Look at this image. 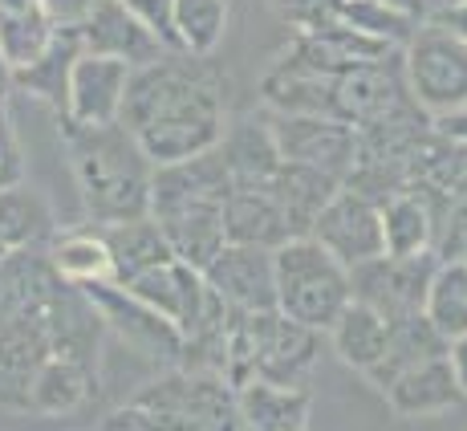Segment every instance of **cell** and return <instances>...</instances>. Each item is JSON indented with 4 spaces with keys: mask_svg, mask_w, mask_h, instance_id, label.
Instances as JSON below:
<instances>
[{
    "mask_svg": "<svg viewBox=\"0 0 467 431\" xmlns=\"http://www.w3.org/2000/svg\"><path fill=\"white\" fill-rule=\"evenodd\" d=\"M447 363H451L455 379H460V391L467 394V334H463V338H451V342H447Z\"/></svg>",
    "mask_w": 467,
    "mask_h": 431,
    "instance_id": "38",
    "label": "cell"
},
{
    "mask_svg": "<svg viewBox=\"0 0 467 431\" xmlns=\"http://www.w3.org/2000/svg\"><path fill=\"white\" fill-rule=\"evenodd\" d=\"M321 354V334L301 321L285 318L281 310H228V363L223 379L244 387L253 379L305 387Z\"/></svg>",
    "mask_w": 467,
    "mask_h": 431,
    "instance_id": "4",
    "label": "cell"
},
{
    "mask_svg": "<svg viewBox=\"0 0 467 431\" xmlns=\"http://www.w3.org/2000/svg\"><path fill=\"white\" fill-rule=\"evenodd\" d=\"M208 289L228 310H276V281H273V253L248 245H223L220 257L203 268Z\"/></svg>",
    "mask_w": 467,
    "mask_h": 431,
    "instance_id": "13",
    "label": "cell"
},
{
    "mask_svg": "<svg viewBox=\"0 0 467 431\" xmlns=\"http://www.w3.org/2000/svg\"><path fill=\"white\" fill-rule=\"evenodd\" d=\"M423 313L447 342L467 334V260H439Z\"/></svg>",
    "mask_w": 467,
    "mask_h": 431,
    "instance_id": "30",
    "label": "cell"
},
{
    "mask_svg": "<svg viewBox=\"0 0 467 431\" xmlns=\"http://www.w3.org/2000/svg\"><path fill=\"white\" fill-rule=\"evenodd\" d=\"M130 82V66L119 58H98V53H82L69 74V94L61 119L82 122V127H106L119 122L122 94Z\"/></svg>",
    "mask_w": 467,
    "mask_h": 431,
    "instance_id": "14",
    "label": "cell"
},
{
    "mask_svg": "<svg viewBox=\"0 0 467 431\" xmlns=\"http://www.w3.org/2000/svg\"><path fill=\"white\" fill-rule=\"evenodd\" d=\"M82 33L78 29H57L53 41L45 45V53L29 66L13 69V89H25V94L41 98L53 110H66V94H69V74H74L78 58H82Z\"/></svg>",
    "mask_w": 467,
    "mask_h": 431,
    "instance_id": "22",
    "label": "cell"
},
{
    "mask_svg": "<svg viewBox=\"0 0 467 431\" xmlns=\"http://www.w3.org/2000/svg\"><path fill=\"white\" fill-rule=\"evenodd\" d=\"M223 237L228 245L276 253L285 240H293V228L268 187H232L223 200Z\"/></svg>",
    "mask_w": 467,
    "mask_h": 431,
    "instance_id": "17",
    "label": "cell"
},
{
    "mask_svg": "<svg viewBox=\"0 0 467 431\" xmlns=\"http://www.w3.org/2000/svg\"><path fill=\"white\" fill-rule=\"evenodd\" d=\"M98 394V374L66 358H45L29 383V411L33 415H74Z\"/></svg>",
    "mask_w": 467,
    "mask_h": 431,
    "instance_id": "25",
    "label": "cell"
},
{
    "mask_svg": "<svg viewBox=\"0 0 467 431\" xmlns=\"http://www.w3.org/2000/svg\"><path fill=\"white\" fill-rule=\"evenodd\" d=\"M179 49L192 58H212L228 33V0H175Z\"/></svg>",
    "mask_w": 467,
    "mask_h": 431,
    "instance_id": "31",
    "label": "cell"
},
{
    "mask_svg": "<svg viewBox=\"0 0 467 431\" xmlns=\"http://www.w3.org/2000/svg\"><path fill=\"white\" fill-rule=\"evenodd\" d=\"M439 260H467V224L439 245Z\"/></svg>",
    "mask_w": 467,
    "mask_h": 431,
    "instance_id": "39",
    "label": "cell"
},
{
    "mask_svg": "<svg viewBox=\"0 0 467 431\" xmlns=\"http://www.w3.org/2000/svg\"><path fill=\"white\" fill-rule=\"evenodd\" d=\"M147 411L163 419L167 431H244L236 407V387L223 374L208 371H167L150 387L134 394Z\"/></svg>",
    "mask_w": 467,
    "mask_h": 431,
    "instance_id": "6",
    "label": "cell"
},
{
    "mask_svg": "<svg viewBox=\"0 0 467 431\" xmlns=\"http://www.w3.org/2000/svg\"><path fill=\"white\" fill-rule=\"evenodd\" d=\"M309 237L346 268H358V265H366V260L386 253L379 204L358 195L354 187H337L334 200L317 212Z\"/></svg>",
    "mask_w": 467,
    "mask_h": 431,
    "instance_id": "10",
    "label": "cell"
},
{
    "mask_svg": "<svg viewBox=\"0 0 467 431\" xmlns=\"http://www.w3.org/2000/svg\"><path fill=\"white\" fill-rule=\"evenodd\" d=\"M402 74L419 110L443 119L467 102V45L435 25H419L415 37L402 45Z\"/></svg>",
    "mask_w": 467,
    "mask_h": 431,
    "instance_id": "7",
    "label": "cell"
},
{
    "mask_svg": "<svg viewBox=\"0 0 467 431\" xmlns=\"http://www.w3.org/2000/svg\"><path fill=\"white\" fill-rule=\"evenodd\" d=\"M122 289L134 293L142 305H150L159 318H167L183 338L192 334V330L203 321V313L212 310V289H208V281H203V273L179 257H171L163 265L139 273V277H130Z\"/></svg>",
    "mask_w": 467,
    "mask_h": 431,
    "instance_id": "12",
    "label": "cell"
},
{
    "mask_svg": "<svg viewBox=\"0 0 467 431\" xmlns=\"http://www.w3.org/2000/svg\"><path fill=\"white\" fill-rule=\"evenodd\" d=\"M326 334H329L334 354L349 366V371L370 374L374 366L382 363L386 342H390V321H386L379 310H370L366 301H349Z\"/></svg>",
    "mask_w": 467,
    "mask_h": 431,
    "instance_id": "23",
    "label": "cell"
},
{
    "mask_svg": "<svg viewBox=\"0 0 467 431\" xmlns=\"http://www.w3.org/2000/svg\"><path fill=\"white\" fill-rule=\"evenodd\" d=\"M265 187L273 192V200L281 204V212H285V220H289L293 237H309L317 212L334 200V192L341 184L334 175L313 172V167H305V163H281V167H276V175L268 179Z\"/></svg>",
    "mask_w": 467,
    "mask_h": 431,
    "instance_id": "24",
    "label": "cell"
},
{
    "mask_svg": "<svg viewBox=\"0 0 467 431\" xmlns=\"http://www.w3.org/2000/svg\"><path fill=\"white\" fill-rule=\"evenodd\" d=\"M53 33L57 29L41 0H0V53H5L8 69L37 61Z\"/></svg>",
    "mask_w": 467,
    "mask_h": 431,
    "instance_id": "29",
    "label": "cell"
},
{
    "mask_svg": "<svg viewBox=\"0 0 467 431\" xmlns=\"http://www.w3.org/2000/svg\"><path fill=\"white\" fill-rule=\"evenodd\" d=\"M423 25H435V29H443L447 37L467 45V5L463 0H443V5H435Z\"/></svg>",
    "mask_w": 467,
    "mask_h": 431,
    "instance_id": "35",
    "label": "cell"
},
{
    "mask_svg": "<svg viewBox=\"0 0 467 431\" xmlns=\"http://www.w3.org/2000/svg\"><path fill=\"white\" fill-rule=\"evenodd\" d=\"M220 159L232 175V187H265L276 175V167L285 163L268 119L228 122V131L220 139Z\"/></svg>",
    "mask_w": 467,
    "mask_h": 431,
    "instance_id": "20",
    "label": "cell"
},
{
    "mask_svg": "<svg viewBox=\"0 0 467 431\" xmlns=\"http://www.w3.org/2000/svg\"><path fill=\"white\" fill-rule=\"evenodd\" d=\"M53 273L74 289H89V285H114V253L110 240L98 224H74V228H57V237L45 248Z\"/></svg>",
    "mask_w": 467,
    "mask_h": 431,
    "instance_id": "16",
    "label": "cell"
},
{
    "mask_svg": "<svg viewBox=\"0 0 467 431\" xmlns=\"http://www.w3.org/2000/svg\"><path fill=\"white\" fill-rule=\"evenodd\" d=\"M382 212V245L386 257H419V253H435V212L419 192H399L386 204H379Z\"/></svg>",
    "mask_w": 467,
    "mask_h": 431,
    "instance_id": "27",
    "label": "cell"
},
{
    "mask_svg": "<svg viewBox=\"0 0 467 431\" xmlns=\"http://www.w3.org/2000/svg\"><path fill=\"white\" fill-rule=\"evenodd\" d=\"M228 192L232 175L220 159V147L203 151L195 159H183V163L155 167V179H150L147 216L167 237L171 253L187 260L192 268H200V273L228 245V237H223V200H228Z\"/></svg>",
    "mask_w": 467,
    "mask_h": 431,
    "instance_id": "3",
    "label": "cell"
},
{
    "mask_svg": "<svg viewBox=\"0 0 467 431\" xmlns=\"http://www.w3.org/2000/svg\"><path fill=\"white\" fill-rule=\"evenodd\" d=\"M57 228L61 224L53 216V204L45 200L29 179L0 192V248L8 257L29 253V248H49Z\"/></svg>",
    "mask_w": 467,
    "mask_h": 431,
    "instance_id": "19",
    "label": "cell"
},
{
    "mask_svg": "<svg viewBox=\"0 0 467 431\" xmlns=\"http://www.w3.org/2000/svg\"><path fill=\"white\" fill-rule=\"evenodd\" d=\"M0 114H5V102H0Z\"/></svg>",
    "mask_w": 467,
    "mask_h": 431,
    "instance_id": "42",
    "label": "cell"
},
{
    "mask_svg": "<svg viewBox=\"0 0 467 431\" xmlns=\"http://www.w3.org/2000/svg\"><path fill=\"white\" fill-rule=\"evenodd\" d=\"M98 431H167L163 427V419L155 415V411H147L142 403H127V407H119V411H110V415L102 419V427Z\"/></svg>",
    "mask_w": 467,
    "mask_h": 431,
    "instance_id": "34",
    "label": "cell"
},
{
    "mask_svg": "<svg viewBox=\"0 0 467 431\" xmlns=\"http://www.w3.org/2000/svg\"><path fill=\"white\" fill-rule=\"evenodd\" d=\"M45 13H49L53 29H78L89 13H94L98 0H41Z\"/></svg>",
    "mask_w": 467,
    "mask_h": 431,
    "instance_id": "36",
    "label": "cell"
},
{
    "mask_svg": "<svg viewBox=\"0 0 467 431\" xmlns=\"http://www.w3.org/2000/svg\"><path fill=\"white\" fill-rule=\"evenodd\" d=\"M386 8H394V13H402V16H410L415 25H423L427 21V13H431V5L427 0H382Z\"/></svg>",
    "mask_w": 467,
    "mask_h": 431,
    "instance_id": "40",
    "label": "cell"
},
{
    "mask_svg": "<svg viewBox=\"0 0 467 431\" xmlns=\"http://www.w3.org/2000/svg\"><path fill=\"white\" fill-rule=\"evenodd\" d=\"M439 354H447V338L431 326L427 313H410V318L390 321V342H386V354H382V363L366 374V379H370L379 391H386L399 374H407L410 366L431 363V358H439Z\"/></svg>",
    "mask_w": 467,
    "mask_h": 431,
    "instance_id": "26",
    "label": "cell"
},
{
    "mask_svg": "<svg viewBox=\"0 0 467 431\" xmlns=\"http://www.w3.org/2000/svg\"><path fill=\"white\" fill-rule=\"evenodd\" d=\"M13 94V69H8V61H5V53H0V102Z\"/></svg>",
    "mask_w": 467,
    "mask_h": 431,
    "instance_id": "41",
    "label": "cell"
},
{
    "mask_svg": "<svg viewBox=\"0 0 467 431\" xmlns=\"http://www.w3.org/2000/svg\"><path fill=\"white\" fill-rule=\"evenodd\" d=\"M276 151L285 163H305L313 172L334 175L346 184L358 159V131L337 119H297V114H268Z\"/></svg>",
    "mask_w": 467,
    "mask_h": 431,
    "instance_id": "11",
    "label": "cell"
},
{
    "mask_svg": "<svg viewBox=\"0 0 467 431\" xmlns=\"http://www.w3.org/2000/svg\"><path fill=\"white\" fill-rule=\"evenodd\" d=\"M122 5L155 33L167 53H183L179 49V33H175V0H122Z\"/></svg>",
    "mask_w": 467,
    "mask_h": 431,
    "instance_id": "32",
    "label": "cell"
},
{
    "mask_svg": "<svg viewBox=\"0 0 467 431\" xmlns=\"http://www.w3.org/2000/svg\"><path fill=\"white\" fill-rule=\"evenodd\" d=\"M463 5H467V0H463Z\"/></svg>",
    "mask_w": 467,
    "mask_h": 431,
    "instance_id": "43",
    "label": "cell"
},
{
    "mask_svg": "<svg viewBox=\"0 0 467 431\" xmlns=\"http://www.w3.org/2000/svg\"><path fill=\"white\" fill-rule=\"evenodd\" d=\"M78 33H82V49L86 53H98V58H119L127 61L130 69L147 66V61L163 58V45L159 37L147 29V25L139 21V16L130 13L122 0H98L94 13L86 16L82 25H78Z\"/></svg>",
    "mask_w": 467,
    "mask_h": 431,
    "instance_id": "15",
    "label": "cell"
},
{
    "mask_svg": "<svg viewBox=\"0 0 467 431\" xmlns=\"http://www.w3.org/2000/svg\"><path fill=\"white\" fill-rule=\"evenodd\" d=\"M435 131L443 134V139L463 142V147H467V102L460 106V110H451V114H443V119H435Z\"/></svg>",
    "mask_w": 467,
    "mask_h": 431,
    "instance_id": "37",
    "label": "cell"
},
{
    "mask_svg": "<svg viewBox=\"0 0 467 431\" xmlns=\"http://www.w3.org/2000/svg\"><path fill=\"white\" fill-rule=\"evenodd\" d=\"M236 407L244 431H305L309 427V387H285V383L253 379L236 387Z\"/></svg>",
    "mask_w": 467,
    "mask_h": 431,
    "instance_id": "21",
    "label": "cell"
},
{
    "mask_svg": "<svg viewBox=\"0 0 467 431\" xmlns=\"http://www.w3.org/2000/svg\"><path fill=\"white\" fill-rule=\"evenodd\" d=\"M382 394H386V403H390V411H399V415H407V419L443 415V411L460 407L467 399L460 391V379H455L451 363H447V354L410 366V371L399 374Z\"/></svg>",
    "mask_w": 467,
    "mask_h": 431,
    "instance_id": "18",
    "label": "cell"
},
{
    "mask_svg": "<svg viewBox=\"0 0 467 431\" xmlns=\"http://www.w3.org/2000/svg\"><path fill=\"white\" fill-rule=\"evenodd\" d=\"M57 134L66 142L78 200L89 224H122L147 216L155 163L142 155L122 122L82 127L57 114Z\"/></svg>",
    "mask_w": 467,
    "mask_h": 431,
    "instance_id": "2",
    "label": "cell"
},
{
    "mask_svg": "<svg viewBox=\"0 0 467 431\" xmlns=\"http://www.w3.org/2000/svg\"><path fill=\"white\" fill-rule=\"evenodd\" d=\"M29 179V163H25V147L16 139V127L8 119V110L0 114V192L13 184H25Z\"/></svg>",
    "mask_w": 467,
    "mask_h": 431,
    "instance_id": "33",
    "label": "cell"
},
{
    "mask_svg": "<svg viewBox=\"0 0 467 431\" xmlns=\"http://www.w3.org/2000/svg\"><path fill=\"white\" fill-rule=\"evenodd\" d=\"M435 268H439V253H419V257L382 253L366 260V265L349 268V293H354V301H366L370 310H379L386 321H399L427 310Z\"/></svg>",
    "mask_w": 467,
    "mask_h": 431,
    "instance_id": "8",
    "label": "cell"
},
{
    "mask_svg": "<svg viewBox=\"0 0 467 431\" xmlns=\"http://www.w3.org/2000/svg\"><path fill=\"white\" fill-rule=\"evenodd\" d=\"M110 240L114 253V285H127L130 277L147 273V268L163 265L175 253H171L167 237L159 232V224L150 216H139V220H122V224H98Z\"/></svg>",
    "mask_w": 467,
    "mask_h": 431,
    "instance_id": "28",
    "label": "cell"
},
{
    "mask_svg": "<svg viewBox=\"0 0 467 431\" xmlns=\"http://www.w3.org/2000/svg\"><path fill=\"white\" fill-rule=\"evenodd\" d=\"M86 298L94 301L106 334H119L130 350H139L142 358L167 366V371H175L183 363V334L167 318H159L150 305H142L134 293L122 289V285H89Z\"/></svg>",
    "mask_w": 467,
    "mask_h": 431,
    "instance_id": "9",
    "label": "cell"
},
{
    "mask_svg": "<svg viewBox=\"0 0 467 431\" xmlns=\"http://www.w3.org/2000/svg\"><path fill=\"white\" fill-rule=\"evenodd\" d=\"M119 122L150 163L171 167L220 147L228 131V110L215 78L203 69V58L163 53L130 69Z\"/></svg>",
    "mask_w": 467,
    "mask_h": 431,
    "instance_id": "1",
    "label": "cell"
},
{
    "mask_svg": "<svg viewBox=\"0 0 467 431\" xmlns=\"http://www.w3.org/2000/svg\"><path fill=\"white\" fill-rule=\"evenodd\" d=\"M276 310L301 326L326 334L337 313L354 301L349 293V268L334 260L313 237H293L273 253Z\"/></svg>",
    "mask_w": 467,
    "mask_h": 431,
    "instance_id": "5",
    "label": "cell"
}]
</instances>
